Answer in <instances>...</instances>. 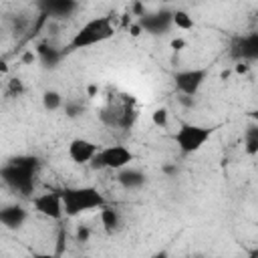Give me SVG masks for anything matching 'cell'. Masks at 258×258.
<instances>
[{"label":"cell","mask_w":258,"mask_h":258,"mask_svg":"<svg viewBox=\"0 0 258 258\" xmlns=\"http://www.w3.org/2000/svg\"><path fill=\"white\" fill-rule=\"evenodd\" d=\"M38 169V157L34 155H16L8 159L0 167V183L16 191L18 196H30L34 194V177Z\"/></svg>","instance_id":"cell-1"},{"label":"cell","mask_w":258,"mask_h":258,"mask_svg":"<svg viewBox=\"0 0 258 258\" xmlns=\"http://www.w3.org/2000/svg\"><path fill=\"white\" fill-rule=\"evenodd\" d=\"M62 202V214L69 218H77L81 214L101 210L107 206L105 196L93 187V185H77V187H64L58 191Z\"/></svg>","instance_id":"cell-2"},{"label":"cell","mask_w":258,"mask_h":258,"mask_svg":"<svg viewBox=\"0 0 258 258\" xmlns=\"http://www.w3.org/2000/svg\"><path fill=\"white\" fill-rule=\"evenodd\" d=\"M113 34H115V26L109 16L91 18L73 34V38L69 42V50H81V48L101 44V42L109 40Z\"/></svg>","instance_id":"cell-3"},{"label":"cell","mask_w":258,"mask_h":258,"mask_svg":"<svg viewBox=\"0 0 258 258\" xmlns=\"http://www.w3.org/2000/svg\"><path fill=\"white\" fill-rule=\"evenodd\" d=\"M214 127H206V125H196V123H181L179 129L175 131L173 139H175V145L177 149L183 153V155H191L196 151H200L208 139L214 135Z\"/></svg>","instance_id":"cell-4"},{"label":"cell","mask_w":258,"mask_h":258,"mask_svg":"<svg viewBox=\"0 0 258 258\" xmlns=\"http://www.w3.org/2000/svg\"><path fill=\"white\" fill-rule=\"evenodd\" d=\"M133 151L125 145H107L101 147L97 151V155L93 157L91 165L95 169H113V171H121L125 167H129V163L133 161Z\"/></svg>","instance_id":"cell-5"},{"label":"cell","mask_w":258,"mask_h":258,"mask_svg":"<svg viewBox=\"0 0 258 258\" xmlns=\"http://www.w3.org/2000/svg\"><path fill=\"white\" fill-rule=\"evenodd\" d=\"M208 79V69H185L173 75V85L183 97H196Z\"/></svg>","instance_id":"cell-6"},{"label":"cell","mask_w":258,"mask_h":258,"mask_svg":"<svg viewBox=\"0 0 258 258\" xmlns=\"http://www.w3.org/2000/svg\"><path fill=\"white\" fill-rule=\"evenodd\" d=\"M230 56L236 62H254L258 58V32L236 36L230 44Z\"/></svg>","instance_id":"cell-7"},{"label":"cell","mask_w":258,"mask_h":258,"mask_svg":"<svg viewBox=\"0 0 258 258\" xmlns=\"http://www.w3.org/2000/svg\"><path fill=\"white\" fill-rule=\"evenodd\" d=\"M32 208L36 214L48 218V220H60L62 214V202H60V194L58 191H42L30 198Z\"/></svg>","instance_id":"cell-8"},{"label":"cell","mask_w":258,"mask_h":258,"mask_svg":"<svg viewBox=\"0 0 258 258\" xmlns=\"http://www.w3.org/2000/svg\"><path fill=\"white\" fill-rule=\"evenodd\" d=\"M137 26L141 28V32L159 36L169 32L171 24V12L169 10H159V12H143V16L137 18Z\"/></svg>","instance_id":"cell-9"},{"label":"cell","mask_w":258,"mask_h":258,"mask_svg":"<svg viewBox=\"0 0 258 258\" xmlns=\"http://www.w3.org/2000/svg\"><path fill=\"white\" fill-rule=\"evenodd\" d=\"M99 149H101V147H99L95 141L85 139V137H77V139H73V141L69 143L67 153H69V157H71L73 163L85 165V163H91V161H93V157L97 155Z\"/></svg>","instance_id":"cell-10"},{"label":"cell","mask_w":258,"mask_h":258,"mask_svg":"<svg viewBox=\"0 0 258 258\" xmlns=\"http://www.w3.org/2000/svg\"><path fill=\"white\" fill-rule=\"evenodd\" d=\"M28 220V210L20 204H8L0 208V224L8 230H18Z\"/></svg>","instance_id":"cell-11"},{"label":"cell","mask_w":258,"mask_h":258,"mask_svg":"<svg viewBox=\"0 0 258 258\" xmlns=\"http://www.w3.org/2000/svg\"><path fill=\"white\" fill-rule=\"evenodd\" d=\"M42 14L46 18H67L79 10V2L75 0H46L40 4Z\"/></svg>","instance_id":"cell-12"},{"label":"cell","mask_w":258,"mask_h":258,"mask_svg":"<svg viewBox=\"0 0 258 258\" xmlns=\"http://www.w3.org/2000/svg\"><path fill=\"white\" fill-rule=\"evenodd\" d=\"M36 58L42 62V67H46V69H54V67H58V62H60V58H62V50L60 48H56V46H52V44H46V42H40L38 46H36Z\"/></svg>","instance_id":"cell-13"},{"label":"cell","mask_w":258,"mask_h":258,"mask_svg":"<svg viewBox=\"0 0 258 258\" xmlns=\"http://www.w3.org/2000/svg\"><path fill=\"white\" fill-rule=\"evenodd\" d=\"M117 181L125 187V189H139L145 185L147 177L141 169H135V167H125L117 173Z\"/></svg>","instance_id":"cell-14"},{"label":"cell","mask_w":258,"mask_h":258,"mask_svg":"<svg viewBox=\"0 0 258 258\" xmlns=\"http://www.w3.org/2000/svg\"><path fill=\"white\" fill-rule=\"evenodd\" d=\"M99 218H101V224H103L105 232H109V234L117 232V230H119V226H121L119 210H117V208H113V206H105V208H101Z\"/></svg>","instance_id":"cell-15"},{"label":"cell","mask_w":258,"mask_h":258,"mask_svg":"<svg viewBox=\"0 0 258 258\" xmlns=\"http://www.w3.org/2000/svg\"><path fill=\"white\" fill-rule=\"evenodd\" d=\"M62 95L58 91H44L42 93V107L46 111H58L62 107Z\"/></svg>","instance_id":"cell-16"},{"label":"cell","mask_w":258,"mask_h":258,"mask_svg":"<svg viewBox=\"0 0 258 258\" xmlns=\"http://www.w3.org/2000/svg\"><path fill=\"white\" fill-rule=\"evenodd\" d=\"M171 24L181 30H189V28H194V18L185 10H175V12H171Z\"/></svg>","instance_id":"cell-17"},{"label":"cell","mask_w":258,"mask_h":258,"mask_svg":"<svg viewBox=\"0 0 258 258\" xmlns=\"http://www.w3.org/2000/svg\"><path fill=\"white\" fill-rule=\"evenodd\" d=\"M246 153L248 155L258 153V129L256 127H250L246 133Z\"/></svg>","instance_id":"cell-18"},{"label":"cell","mask_w":258,"mask_h":258,"mask_svg":"<svg viewBox=\"0 0 258 258\" xmlns=\"http://www.w3.org/2000/svg\"><path fill=\"white\" fill-rule=\"evenodd\" d=\"M151 123H153L155 127H159V129H165L167 123H169V113H167V109H163V107L155 109V111L151 113Z\"/></svg>","instance_id":"cell-19"},{"label":"cell","mask_w":258,"mask_h":258,"mask_svg":"<svg viewBox=\"0 0 258 258\" xmlns=\"http://www.w3.org/2000/svg\"><path fill=\"white\" fill-rule=\"evenodd\" d=\"M62 107H64L67 117H79V115H83V111H85V107H83L79 101H64Z\"/></svg>","instance_id":"cell-20"},{"label":"cell","mask_w":258,"mask_h":258,"mask_svg":"<svg viewBox=\"0 0 258 258\" xmlns=\"http://www.w3.org/2000/svg\"><path fill=\"white\" fill-rule=\"evenodd\" d=\"M22 93H24L22 81H20V79H10V83H8V95H10V97H18V95H22Z\"/></svg>","instance_id":"cell-21"},{"label":"cell","mask_w":258,"mask_h":258,"mask_svg":"<svg viewBox=\"0 0 258 258\" xmlns=\"http://www.w3.org/2000/svg\"><path fill=\"white\" fill-rule=\"evenodd\" d=\"M89 236H91V230H89L87 226H79V230H77V240H79V242H87Z\"/></svg>","instance_id":"cell-22"},{"label":"cell","mask_w":258,"mask_h":258,"mask_svg":"<svg viewBox=\"0 0 258 258\" xmlns=\"http://www.w3.org/2000/svg\"><path fill=\"white\" fill-rule=\"evenodd\" d=\"M30 258H62L60 254H46V252H32Z\"/></svg>","instance_id":"cell-23"},{"label":"cell","mask_w":258,"mask_h":258,"mask_svg":"<svg viewBox=\"0 0 258 258\" xmlns=\"http://www.w3.org/2000/svg\"><path fill=\"white\" fill-rule=\"evenodd\" d=\"M183 46H185V42H183L181 38H175V40H171V48H173V50H181Z\"/></svg>","instance_id":"cell-24"},{"label":"cell","mask_w":258,"mask_h":258,"mask_svg":"<svg viewBox=\"0 0 258 258\" xmlns=\"http://www.w3.org/2000/svg\"><path fill=\"white\" fill-rule=\"evenodd\" d=\"M179 101H181L185 107H194V99H191V97H183V95H179Z\"/></svg>","instance_id":"cell-25"},{"label":"cell","mask_w":258,"mask_h":258,"mask_svg":"<svg viewBox=\"0 0 258 258\" xmlns=\"http://www.w3.org/2000/svg\"><path fill=\"white\" fill-rule=\"evenodd\" d=\"M248 71V64L246 62H238L236 64V73H246Z\"/></svg>","instance_id":"cell-26"},{"label":"cell","mask_w":258,"mask_h":258,"mask_svg":"<svg viewBox=\"0 0 258 258\" xmlns=\"http://www.w3.org/2000/svg\"><path fill=\"white\" fill-rule=\"evenodd\" d=\"M34 58H36V54H34V52H26V54H24V62H32Z\"/></svg>","instance_id":"cell-27"},{"label":"cell","mask_w":258,"mask_h":258,"mask_svg":"<svg viewBox=\"0 0 258 258\" xmlns=\"http://www.w3.org/2000/svg\"><path fill=\"white\" fill-rule=\"evenodd\" d=\"M163 171L171 175V173H177V167H171V165H165V167H163Z\"/></svg>","instance_id":"cell-28"},{"label":"cell","mask_w":258,"mask_h":258,"mask_svg":"<svg viewBox=\"0 0 258 258\" xmlns=\"http://www.w3.org/2000/svg\"><path fill=\"white\" fill-rule=\"evenodd\" d=\"M139 32H141V28H139L137 24H133V26H131V34H133V36H137Z\"/></svg>","instance_id":"cell-29"},{"label":"cell","mask_w":258,"mask_h":258,"mask_svg":"<svg viewBox=\"0 0 258 258\" xmlns=\"http://www.w3.org/2000/svg\"><path fill=\"white\" fill-rule=\"evenodd\" d=\"M0 185H2V183H0Z\"/></svg>","instance_id":"cell-30"}]
</instances>
